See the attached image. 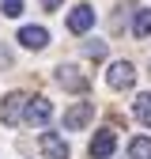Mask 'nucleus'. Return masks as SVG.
Returning a JSON list of instances; mask_svg holds the SVG:
<instances>
[{
  "mask_svg": "<svg viewBox=\"0 0 151 159\" xmlns=\"http://www.w3.org/2000/svg\"><path fill=\"white\" fill-rule=\"evenodd\" d=\"M106 84L113 91H128L132 84H136V68H132V61H113L110 72H106Z\"/></svg>",
  "mask_w": 151,
  "mask_h": 159,
  "instance_id": "1",
  "label": "nucleus"
},
{
  "mask_svg": "<svg viewBox=\"0 0 151 159\" xmlns=\"http://www.w3.org/2000/svg\"><path fill=\"white\" fill-rule=\"evenodd\" d=\"M49 117H53V102H49V98H42V95L30 98L27 110H23V121H27V125H45Z\"/></svg>",
  "mask_w": 151,
  "mask_h": 159,
  "instance_id": "2",
  "label": "nucleus"
},
{
  "mask_svg": "<svg viewBox=\"0 0 151 159\" xmlns=\"http://www.w3.org/2000/svg\"><path fill=\"white\" fill-rule=\"evenodd\" d=\"M94 27V8L91 4H76L72 11H68V30L72 34H87Z\"/></svg>",
  "mask_w": 151,
  "mask_h": 159,
  "instance_id": "3",
  "label": "nucleus"
},
{
  "mask_svg": "<svg viewBox=\"0 0 151 159\" xmlns=\"http://www.w3.org/2000/svg\"><path fill=\"white\" fill-rule=\"evenodd\" d=\"M113 152H117V133H113V129L94 133V140H91V159H110Z\"/></svg>",
  "mask_w": 151,
  "mask_h": 159,
  "instance_id": "4",
  "label": "nucleus"
},
{
  "mask_svg": "<svg viewBox=\"0 0 151 159\" xmlns=\"http://www.w3.org/2000/svg\"><path fill=\"white\" fill-rule=\"evenodd\" d=\"M27 102H30V98L27 95H8L4 98V110H0V117H4V125H19V121H23V110H27Z\"/></svg>",
  "mask_w": 151,
  "mask_h": 159,
  "instance_id": "5",
  "label": "nucleus"
},
{
  "mask_svg": "<svg viewBox=\"0 0 151 159\" xmlns=\"http://www.w3.org/2000/svg\"><path fill=\"white\" fill-rule=\"evenodd\" d=\"M57 84H61L64 91H87V76L76 65H61V68H57Z\"/></svg>",
  "mask_w": 151,
  "mask_h": 159,
  "instance_id": "6",
  "label": "nucleus"
},
{
  "mask_svg": "<svg viewBox=\"0 0 151 159\" xmlns=\"http://www.w3.org/2000/svg\"><path fill=\"white\" fill-rule=\"evenodd\" d=\"M15 42L23 46V49H45V46H49V30H45V27H23Z\"/></svg>",
  "mask_w": 151,
  "mask_h": 159,
  "instance_id": "7",
  "label": "nucleus"
},
{
  "mask_svg": "<svg viewBox=\"0 0 151 159\" xmlns=\"http://www.w3.org/2000/svg\"><path fill=\"white\" fill-rule=\"evenodd\" d=\"M91 117H94V106H91V102H76V106L64 114V129H68V133H76V129H83Z\"/></svg>",
  "mask_w": 151,
  "mask_h": 159,
  "instance_id": "8",
  "label": "nucleus"
},
{
  "mask_svg": "<svg viewBox=\"0 0 151 159\" xmlns=\"http://www.w3.org/2000/svg\"><path fill=\"white\" fill-rule=\"evenodd\" d=\"M42 152H45L49 159H68V140H61L57 133H45V136H42Z\"/></svg>",
  "mask_w": 151,
  "mask_h": 159,
  "instance_id": "9",
  "label": "nucleus"
},
{
  "mask_svg": "<svg viewBox=\"0 0 151 159\" xmlns=\"http://www.w3.org/2000/svg\"><path fill=\"white\" fill-rule=\"evenodd\" d=\"M132 114L140 117V121L151 129V91H144V95H136V102H132Z\"/></svg>",
  "mask_w": 151,
  "mask_h": 159,
  "instance_id": "10",
  "label": "nucleus"
},
{
  "mask_svg": "<svg viewBox=\"0 0 151 159\" xmlns=\"http://www.w3.org/2000/svg\"><path fill=\"white\" fill-rule=\"evenodd\" d=\"M132 34H136V38H147L151 34V8H140L136 11V19H132Z\"/></svg>",
  "mask_w": 151,
  "mask_h": 159,
  "instance_id": "11",
  "label": "nucleus"
},
{
  "mask_svg": "<svg viewBox=\"0 0 151 159\" xmlns=\"http://www.w3.org/2000/svg\"><path fill=\"white\" fill-rule=\"evenodd\" d=\"M128 159H151V136H136L128 144Z\"/></svg>",
  "mask_w": 151,
  "mask_h": 159,
  "instance_id": "12",
  "label": "nucleus"
},
{
  "mask_svg": "<svg viewBox=\"0 0 151 159\" xmlns=\"http://www.w3.org/2000/svg\"><path fill=\"white\" fill-rule=\"evenodd\" d=\"M0 11H4L8 19H19L23 15V0H0Z\"/></svg>",
  "mask_w": 151,
  "mask_h": 159,
  "instance_id": "13",
  "label": "nucleus"
},
{
  "mask_svg": "<svg viewBox=\"0 0 151 159\" xmlns=\"http://www.w3.org/2000/svg\"><path fill=\"white\" fill-rule=\"evenodd\" d=\"M83 53L91 57V61H102V57H106V42H98V38H94V42L83 46Z\"/></svg>",
  "mask_w": 151,
  "mask_h": 159,
  "instance_id": "14",
  "label": "nucleus"
},
{
  "mask_svg": "<svg viewBox=\"0 0 151 159\" xmlns=\"http://www.w3.org/2000/svg\"><path fill=\"white\" fill-rule=\"evenodd\" d=\"M8 65H11V53H8L4 42H0V68H8Z\"/></svg>",
  "mask_w": 151,
  "mask_h": 159,
  "instance_id": "15",
  "label": "nucleus"
},
{
  "mask_svg": "<svg viewBox=\"0 0 151 159\" xmlns=\"http://www.w3.org/2000/svg\"><path fill=\"white\" fill-rule=\"evenodd\" d=\"M61 4H64V0H42V8H45V11H53V8H61Z\"/></svg>",
  "mask_w": 151,
  "mask_h": 159,
  "instance_id": "16",
  "label": "nucleus"
}]
</instances>
